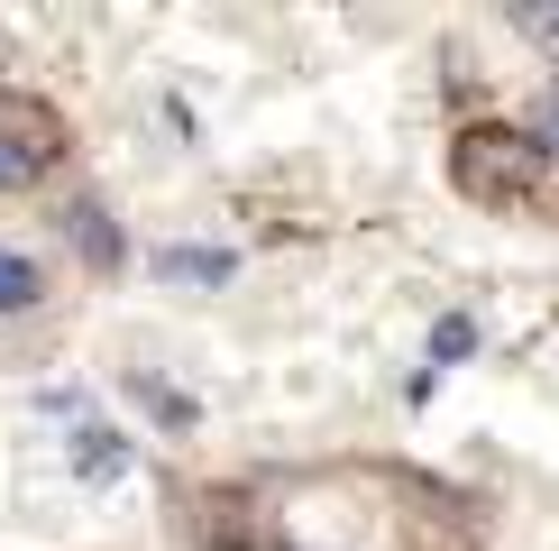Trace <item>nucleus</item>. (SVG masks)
<instances>
[{
    "mask_svg": "<svg viewBox=\"0 0 559 551\" xmlns=\"http://www.w3.org/2000/svg\"><path fill=\"white\" fill-rule=\"evenodd\" d=\"M550 175H559V156L532 129H468L459 138V184L477 202H532V194H550Z\"/></svg>",
    "mask_w": 559,
    "mask_h": 551,
    "instance_id": "nucleus-1",
    "label": "nucleus"
},
{
    "mask_svg": "<svg viewBox=\"0 0 559 551\" xmlns=\"http://www.w3.org/2000/svg\"><path fill=\"white\" fill-rule=\"evenodd\" d=\"M56 166V120L28 110L19 92H0V194H19V184H37Z\"/></svg>",
    "mask_w": 559,
    "mask_h": 551,
    "instance_id": "nucleus-2",
    "label": "nucleus"
},
{
    "mask_svg": "<svg viewBox=\"0 0 559 551\" xmlns=\"http://www.w3.org/2000/svg\"><path fill=\"white\" fill-rule=\"evenodd\" d=\"M74 478H129V432H110V423H83L74 432Z\"/></svg>",
    "mask_w": 559,
    "mask_h": 551,
    "instance_id": "nucleus-3",
    "label": "nucleus"
},
{
    "mask_svg": "<svg viewBox=\"0 0 559 551\" xmlns=\"http://www.w3.org/2000/svg\"><path fill=\"white\" fill-rule=\"evenodd\" d=\"M156 276H175V285H229V276H239V258H229V248H156Z\"/></svg>",
    "mask_w": 559,
    "mask_h": 551,
    "instance_id": "nucleus-4",
    "label": "nucleus"
},
{
    "mask_svg": "<svg viewBox=\"0 0 559 551\" xmlns=\"http://www.w3.org/2000/svg\"><path fill=\"white\" fill-rule=\"evenodd\" d=\"M64 230H74L83 267H120V221H110L102 202H74V212H64Z\"/></svg>",
    "mask_w": 559,
    "mask_h": 551,
    "instance_id": "nucleus-5",
    "label": "nucleus"
},
{
    "mask_svg": "<svg viewBox=\"0 0 559 551\" xmlns=\"http://www.w3.org/2000/svg\"><path fill=\"white\" fill-rule=\"evenodd\" d=\"M46 294V276H37V258H19V248H0V313H28Z\"/></svg>",
    "mask_w": 559,
    "mask_h": 551,
    "instance_id": "nucleus-6",
    "label": "nucleus"
},
{
    "mask_svg": "<svg viewBox=\"0 0 559 551\" xmlns=\"http://www.w3.org/2000/svg\"><path fill=\"white\" fill-rule=\"evenodd\" d=\"M138 405H147L166 432H193V413H202L193 396H175V386H156V377H138Z\"/></svg>",
    "mask_w": 559,
    "mask_h": 551,
    "instance_id": "nucleus-7",
    "label": "nucleus"
},
{
    "mask_svg": "<svg viewBox=\"0 0 559 551\" xmlns=\"http://www.w3.org/2000/svg\"><path fill=\"white\" fill-rule=\"evenodd\" d=\"M504 19H514V28H523L532 46H542V56H559V0H514Z\"/></svg>",
    "mask_w": 559,
    "mask_h": 551,
    "instance_id": "nucleus-8",
    "label": "nucleus"
},
{
    "mask_svg": "<svg viewBox=\"0 0 559 551\" xmlns=\"http://www.w3.org/2000/svg\"><path fill=\"white\" fill-rule=\"evenodd\" d=\"M468 350H477V321H468V313H440V321H431V359L450 367V359H468Z\"/></svg>",
    "mask_w": 559,
    "mask_h": 551,
    "instance_id": "nucleus-9",
    "label": "nucleus"
},
{
    "mask_svg": "<svg viewBox=\"0 0 559 551\" xmlns=\"http://www.w3.org/2000/svg\"><path fill=\"white\" fill-rule=\"evenodd\" d=\"M532 138H542V148L559 156V74L542 83V102H532Z\"/></svg>",
    "mask_w": 559,
    "mask_h": 551,
    "instance_id": "nucleus-10",
    "label": "nucleus"
}]
</instances>
